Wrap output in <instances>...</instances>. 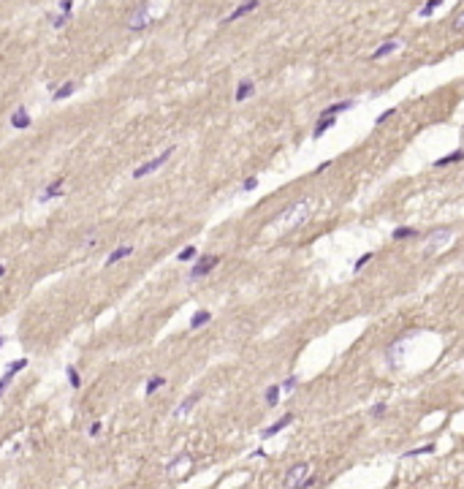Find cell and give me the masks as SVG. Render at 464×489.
I'll return each instance as SVG.
<instances>
[{
	"mask_svg": "<svg viewBox=\"0 0 464 489\" xmlns=\"http://www.w3.org/2000/svg\"><path fill=\"white\" fill-rule=\"evenodd\" d=\"M315 210H318V201L315 199H299V201H293L288 210H282L280 215H277V220H274V228H280V231H291V228H299V226H304L307 220H310L312 215H315Z\"/></svg>",
	"mask_w": 464,
	"mask_h": 489,
	"instance_id": "cell-1",
	"label": "cell"
},
{
	"mask_svg": "<svg viewBox=\"0 0 464 489\" xmlns=\"http://www.w3.org/2000/svg\"><path fill=\"white\" fill-rule=\"evenodd\" d=\"M282 484H285V489H307V487H312L315 484V479H312V465L310 462H299V465H293V468H288Z\"/></svg>",
	"mask_w": 464,
	"mask_h": 489,
	"instance_id": "cell-2",
	"label": "cell"
},
{
	"mask_svg": "<svg viewBox=\"0 0 464 489\" xmlns=\"http://www.w3.org/2000/svg\"><path fill=\"white\" fill-rule=\"evenodd\" d=\"M454 239V231L451 228H434V231H429L426 237H423V250L426 253H440L448 247V242Z\"/></svg>",
	"mask_w": 464,
	"mask_h": 489,
	"instance_id": "cell-3",
	"label": "cell"
},
{
	"mask_svg": "<svg viewBox=\"0 0 464 489\" xmlns=\"http://www.w3.org/2000/svg\"><path fill=\"white\" fill-rule=\"evenodd\" d=\"M174 155V147H169V149H163V152L158 155V158H152V160H147V163H141L136 171H133V180H144L147 174H155V171L160 169V166H166L169 163V158Z\"/></svg>",
	"mask_w": 464,
	"mask_h": 489,
	"instance_id": "cell-4",
	"label": "cell"
},
{
	"mask_svg": "<svg viewBox=\"0 0 464 489\" xmlns=\"http://www.w3.org/2000/svg\"><path fill=\"white\" fill-rule=\"evenodd\" d=\"M220 264V256H214V253H209V256H201L199 261L193 264V269L188 272V278L190 280H199V278H206V275L212 272L214 267Z\"/></svg>",
	"mask_w": 464,
	"mask_h": 489,
	"instance_id": "cell-5",
	"label": "cell"
},
{
	"mask_svg": "<svg viewBox=\"0 0 464 489\" xmlns=\"http://www.w3.org/2000/svg\"><path fill=\"white\" fill-rule=\"evenodd\" d=\"M201 402V391H193V394H188L182 402H179L177 408H174V419H179V421H185V419L190 416V411H193L196 405Z\"/></svg>",
	"mask_w": 464,
	"mask_h": 489,
	"instance_id": "cell-6",
	"label": "cell"
},
{
	"mask_svg": "<svg viewBox=\"0 0 464 489\" xmlns=\"http://www.w3.org/2000/svg\"><path fill=\"white\" fill-rule=\"evenodd\" d=\"M149 19H152V16H149V5L141 3V5H136V11L131 14L128 27H131V30H144V27L149 25Z\"/></svg>",
	"mask_w": 464,
	"mask_h": 489,
	"instance_id": "cell-7",
	"label": "cell"
},
{
	"mask_svg": "<svg viewBox=\"0 0 464 489\" xmlns=\"http://www.w3.org/2000/svg\"><path fill=\"white\" fill-rule=\"evenodd\" d=\"M190 468H193V457H190V454H179L177 459H171V465H169V468H166V473H169V476H174V479H177V476L188 473Z\"/></svg>",
	"mask_w": 464,
	"mask_h": 489,
	"instance_id": "cell-8",
	"label": "cell"
},
{
	"mask_svg": "<svg viewBox=\"0 0 464 489\" xmlns=\"http://www.w3.org/2000/svg\"><path fill=\"white\" fill-rule=\"evenodd\" d=\"M66 193V180H52L49 185L38 193V201H52V199H60Z\"/></svg>",
	"mask_w": 464,
	"mask_h": 489,
	"instance_id": "cell-9",
	"label": "cell"
},
{
	"mask_svg": "<svg viewBox=\"0 0 464 489\" xmlns=\"http://www.w3.org/2000/svg\"><path fill=\"white\" fill-rule=\"evenodd\" d=\"M261 5V0H245V3H239L234 11H231L228 16H225V22H236V19H242V16H247V14H253L255 8Z\"/></svg>",
	"mask_w": 464,
	"mask_h": 489,
	"instance_id": "cell-10",
	"label": "cell"
},
{
	"mask_svg": "<svg viewBox=\"0 0 464 489\" xmlns=\"http://www.w3.org/2000/svg\"><path fill=\"white\" fill-rule=\"evenodd\" d=\"M293 419H296L293 413H285V416H282V419H277L274 424H269V427H266L264 432H261V438H274L277 432H282L285 427H291V424H293Z\"/></svg>",
	"mask_w": 464,
	"mask_h": 489,
	"instance_id": "cell-11",
	"label": "cell"
},
{
	"mask_svg": "<svg viewBox=\"0 0 464 489\" xmlns=\"http://www.w3.org/2000/svg\"><path fill=\"white\" fill-rule=\"evenodd\" d=\"M334 125H337V117H331V114H321V120H318L315 128H312V136H315V139H321V136L326 134L329 128H334Z\"/></svg>",
	"mask_w": 464,
	"mask_h": 489,
	"instance_id": "cell-12",
	"label": "cell"
},
{
	"mask_svg": "<svg viewBox=\"0 0 464 489\" xmlns=\"http://www.w3.org/2000/svg\"><path fill=\"white\" fill-rule=\"evenodd\" d=\"M253 93H255V82H253L250 76H245L239 84H236V93H234V98H236V101H247V98H250Z\"/></svg>",
	"mask_w": 464,
	"mask_h": 489,
	"instance_id": "cell-13",
	"label": "cell"
},
{
	"mask_svg": "<svg viewBox=\"0 0 464 489\" xmlns=\"http://www.w3.org/2000/svg\"><path fill=\"white\" fill-rule=\"evenodd\" d=\"M464 160V149H454V152L443 155V158L434 160V169H445V166H454V163H462Z\"/></svg>",
	"mask_w": 464,
	"mask_h": 489,
	"instance_id": "cell-14",
	"label": "cell"
},
{
	"mask_svg": "<svg viewBox=\"0 0 464 489\" xmlns=\"http://www.w3.org/2000/svg\"><path fill=\"white\" fill-rule=\"evenodd\" d=\"M128 256H133V245H120V247H114V250L109 253V258H106V267H114L117 261H123V258H128Z\"/></svg>",
	"mask_w": 464,
	"mask_h": 489,
	"instance_id": "cell-15",
	"label": "cell"
},
{
	"mask_svg": "<svg viewBox=\"0 0 464 489\" xmlns=\"http://www.w3.org/2000/svg\"><path fill=\"white\" fill-rule=\"evenodd\" d=\"M11 128H16V131L30 128V114H27V109H16V112L11 114Z\"/></svg>",
	"mask_w": 464,
	"mask_h": 489,
	"instance_id": "cell-16",
	"label": "cell"
},
{
	"mask_svg": "<svg viewBox=\"0 0 464 489\" xmlns=\"http://www.w3.org/2000/svg\"><path fill=\"white\" fill-rule=\"evenodd\" d=\"M397 49H402V44H399V41H386V44H380V47L372 52V60H383V57L394 55Z\"/></svg>",
	"mask_w": 464,
	"mask_h": 489,
	"instance_id": "cell-17",
	"label": "cell"
},
{
	"mask_svg": "<svg viewBox=\"0 0 464 489\" xmlns=\"http://www.w3.org/2000/svg\"><path fill=\"white\" fill-rule=\"evenodd\" d=\"M212 321V313L209 310H199V313L190 315V329H201V326H206Z\"/></svg>",
	"mask_w": 464,
	"mask_h": 489,
	"instance_id": "cell-18",
	"label": "cell"
},
{
	"mask_svg": "<svg viewBox=\"0 0 464 489\" xmlns=\"http://www.w3.org/2000/svg\"><path fill=\"white\" fill-rule=\"evenodd\" d=\"M280 394H282V389H280V383H271V386L269 389H266V405H269V408H274L277 405V402H280Z\"/></svg>",
	"mask_w": 464,
	"mask_h": 489,
	"instance_id": "cell-19",
	"label": "cell"
},
{
	"mask_svg": "<svg viewBox=\"0 0 464 489\" xmlns=\"http://www.w3.org/2000/svg\"><path fill=\"white\" fill-rule=\"evenodd\" d=\"M163 386H166V378H163V375H155V378H149V381L144 383V394H149V397H152L155 391H158V389H163Z\"/></svg>",
	"mask_w": 464,
	"mask_h": 489,
	"instance_id": "cell-20",
	"label": "cell"
},
{
	"mask_svg": "<svg viewBox=\"0 0 464 489\" xmlns=\"http://www.w3.org/2000/svg\"><path fill=\"white\" fill-rule=\"evenodd\" d=\"M391 237H394V239H413V237H418V228H413V226H399V228H394Z\"/></svg>",
	"mask_w": 464,
	"mask_h": 489,
	"instance_id": "cell-21",
	"label": "cell"
},
{
	"mask_svg": "<svg viewBox=\"0 0 464 489\" xmlns=\"http://www.w3.org/2000/svg\"><path fill=\"white\" fill-rule=\"evenodd\" d=\"M353 106V101L347 98V101H339V103H331L329 109H323V114H331V117H337V114H342V112H347V109Z\"/></svg>",
	"mask_w": 464,
	"mask_h": 489,
	"instance_id": "cell-22",
	"label": "cell"
},
{
	"mask_svg": "<svg viewBox=\"0 0 464 489\" xmlns=\"http://www.w3.org/2000/svg\"><path fill=\"white\" fill-rule=\"evenodd\" d=\"M73 90H76V84H73V82H66V84H60V87L55 90V95H52V98H55V101H63V98L73 95Z\"/></svg>",
	"mask_w": 464,
	"mask_h": 489,
	"instance_id": "cell-23",
	"label": "cell"
},
{
	"mask_svg": "<svg viewBox=\"0 0 464 489\" xmlns=\"http://www.w3.org/2000/svg\"><path fill=\"white\" fill-rule=\"evenodd\" d=\"M434 451H437V446H434V443H426V446H418V448L404 451V457H421V454H434Z\"/></svg>",
	"mask_w": 464,
	"mask_h": 489,
	"instance_id": "cell-24",
	"label": "cell"
},
{
	"mask_svg": "<svg viewBox=\"0 0 464 489\" xmlns=\"http://www.w3.org/2000/svg\"><path fill=\"white\" fill-rule=\"evenodd\" d=\"M66 372H68V383H71L73 389H79V386H82V375H79V370H76V367H73V364H68V367H66Z\"/></svg>",
	"mask_w": 464,
	"mask_h": 489,
	"instance_id": "cell-25",
	"label": "cell"
},
{
	"mask_svg": "<svg viewBox=\"0 0 464 489\" xmlns=\"http://www.w3.org/2000/svg\"><path fill=\"white\" fill-rule=\"evenodd\" d=\"M193 258H196V245H188V247H185V250H179L177 261L188 264V261H193Z\"/></svg>",
	"mask_w": 464,
	"mask_h": 489,
	"instance_id": "cell-26",
	"label": "cell"
},
{
	"mask_svg": "<svg viewBox=\"0 0 464 489\" xmlns=\"http://www.w3.org/2000/svg\"><path fill=\"white\" fill-rule=\"evenodd\" d=\"M25 367H27V359H14V361H8V367H5V370H8L11 375H16V372H22Z\"/></svg>",
	"mask_w": 464,
	"mask_h": 489,
	"instance_id": "cell-27",
	"label": "cell"
},
{
	"mask_svg": "<svg viewBox=\"0 0 464 489\" xmlns=\"http://www.w3.org/2000/svg\"><path fill=\"white\" fill-rule=\"evenodd\" d=\"M440 3H443V0H426V3H423V8L418 11V14H421V16H432V14H434V8H437Z\"/></svg>",
	"mask_w": 464,
	"mask_h": 489,
	"instance_id": "cell-28",
	"label": "cell"
},
{
	"mask_svg": "<svg viewBox=\"0 0 464 489\" xmlns=\"http://www.w3.org/2000/svg\"><path fill=\"white\" fill-rule=\"evenodd\" d=\"M296 383H299V378H296V375H288V378H285V381H282V383H280V389H282V394H288V391H293V389H296Z\"/></svg>",
	"mask_w": 464,
	"mask_h": 489,
	"instance_id": "cell-29",
	"label": "cell"
},
{
	"mask_svg": "<svg viewBox=\"0 0 464 489\" xmlns=\"http://www.w3.org/2000/svg\"><path fill=\"white\" fill-rule=\"evenodd\" d=\"M386 402H375V405H372V411H369V416H372V419H380L383 416V413H386Z\"/></svg>",
	"mask_w": 464,
	"mask_h": 489,
	"instance_id": "cell-30",
	"label": "cell"
},
{
	"mask_svg": "<svg viewBox=\"0 0 464 489\" xmlns=\"http://www.w3.org/2000/svg\"><path fill=\"white\" fill-rule=\"evenodd\" d=\"M372 258H375V253H364V256L358 258L356 264H353V272H358V269H364V264H367V261H372Z\"/></svg>",
	"mask_w": 464,
	"mask_h": 489,
	"instance_id": "cell-31",
	"label": "cell"
},
{
	"mask_svg": "<svg viewBox=\"0 0 464 489\" xmlns=\"http://www.w3.org/2000/svg\"><path fill=\"white\" fill-rule=\"evenodd\" d=\"M255 188H258V177H247V180L242 182V191H245V193L255 191Z\"/></svg>",
	"mask_w": 464,
	"mask_h": 489,
	"instance_id": "cell-32",
	"label": "cell"
},
{
	"mask_svg": "<svg viewBox=\"0 0 464 489\" xmlns=\"http://www.w3.org/2000/svg\"><path fill=\"white\" fill-rule=\"evenodd\" d=\"M11 381H14V375H11V372H8V370H5V375H3V378H0V397H3V391H5V389H8V386H11Z\"/></svg>",
	"mask_w": 464,
	"mask_h": 489,
	"instance_id": "cell-33",
	"label": "cell"
},
{
	"mask_svg": "<svg viewBox=\"0 0 464 489\" xmlns=\"http://www.w3.org/2000/svg\"><path fill=\"white\" fill-rule=\"evenodd\" d=\"M391 114H397V109H394V106H391V109H386V112H383V114H380V117H378V120H375V125H383V123H386V120H388V117H391Z\"/></svg>",
	"mask_w": 464,
	"mask_h": 489,
	"instance_id": "cell-34",
	"label": "cell"
},
{
	"mask_svg": "<svg viewBox=\"0 0 464 489\" xmlns=\"http://www.w3.org/2000/svg\"><path fill=\"white\" fill-rule=\"evenodd\" d=\"M101 427H103L101 421H92V424H90V438H95V435L101 432Z\"/></svg>",
	"mask_w": 464,
	"mask_h": 489,
	"instance_id": "cell-35",
	"label": "cell"
},
{
	"mask_svg": "<svg viewBox=\"0 0 464 489\" xmlns=\"http://www.w3.org/2000/svg\"><path fill=\"white\" fill-rule=\"evenodd\" d=\"M68 16H71V14H60V16H57V19H55V22H52V25H55V27H63V25H66V22H68Z\"/></svg>",
	"mask_w": 464,
	"mask_h": 489,
	"instance_id": "cell-36",
	"label": "cell"
},
{
	"mask_svg": "<svg viewBox=\"0 0 464 489\" xmlns=\"http://www.w3.org/2000/svg\"><path fill=\"white\" fill-rule=\"evenodd\" d=\"M71 5H73V0H63V3H60V11H63V14H71Z\"/></svg>",
	"mask_w": 464,
	"mask_h": 489,
	"instance_id": "cell-37",
	"label": "cell"
},
{
	"mask_svg": "<svg viewBox=\"0 0 464 489\" xmlns=\"http://www.w3.org/2000/svg\"><path fill=\"white\" fill-rule=\"evenodd\" d=\"M329 166H331V160H323V163H321V166H318V169H315V171H318V174H321V171H326V169H329Z\"/></svg>",
	"mask_w": 464,
	"mask_h": 489,
	"instance_id": "cell-38",
	"label": "cell"
},
{
	"mask_svg": "<svg viewBox=\"0 0 464 489\" xmlns=\"http://www.w3.org/2000/svg\"><path fill=\"white\" fill-rule=\"evenodd\" d=\"M3 275H5V267H3V264H0V278H3Z\"/></svg>",
	"mask_w": 464,
	"mask_h": 489,
	"instance_id": "cell-39",
	"label": "cell"
},
{
	"mask_svg": "<svg viewBox=\"0 0 464 489\" xmlns=\"http://www.w3.org/2000/svg\"><path fill=\"white\" fill-rule=\"evenodd\" d=\"M3 345H5V340H3V337H0V348H3Z\"/></svg>",
	"mask_w": 464,
	"mask_h": 489,
	"instance_id": "cell-40",
	"label": "cell"
}]
</instances>
